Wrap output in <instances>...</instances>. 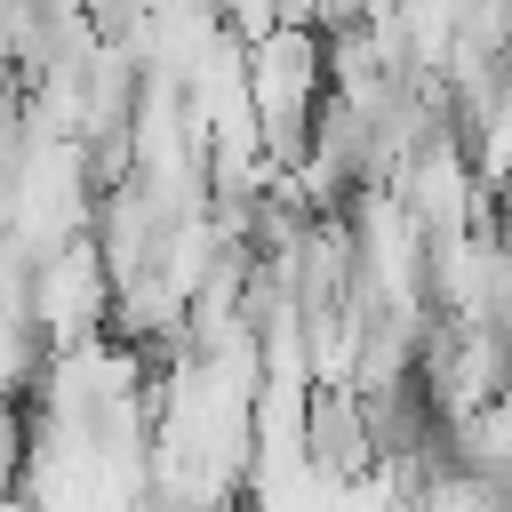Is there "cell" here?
Segmentation results:
<instances>
[{
    "instance_id": "6da1fadb",
    "label": "cell",
    "mask_w": 512,
    "mask_h": 512,
    "mask_svg": "<svg viewBox=\"0 0 512 512\" xmlns=\"http://www.w3.org/2000/svg\"><path fill=\"white\" fill-rule=\"evenodd\" d=\"M32 328L48 336V352L112 336V280H104V264H96L88 240H72V248H56V256L32 264Z\"/></svg>"
},
{
    "instance_id": "7a4b0ae2",
    "label": "cell",
    "mask_w": 512,
    "mask_h": 512,
    "mask_svg": "<svg viewBox=\"0 0 512 512\" xmlns=\"http://www.w3.org/2000/svg\"><path fill=\"white\" fill-rule=\"evenodd\" d=\"M0 512H32V504H24V496H0Z\"/></svg>"
}]
</instances>
